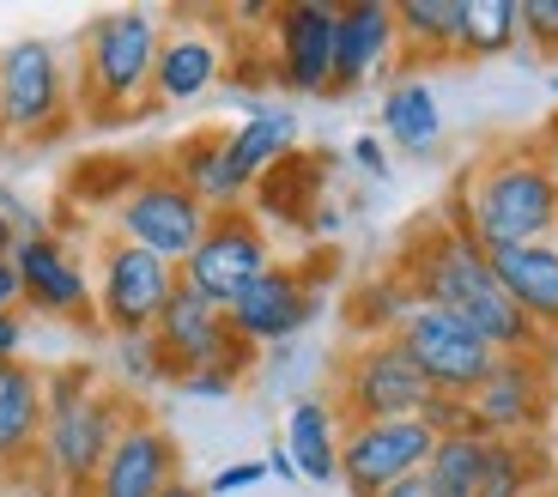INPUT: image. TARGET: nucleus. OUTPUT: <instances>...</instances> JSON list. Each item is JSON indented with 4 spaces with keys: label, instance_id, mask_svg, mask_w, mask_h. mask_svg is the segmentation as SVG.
<instances>
[{
    "label": "nucleus",
    "instance_id": "obj_1",
    "mask_svg": "<svg viewBox=\"0 0 558 497\" xmlns=\"http://www.w3.org/2000/svg\"><path fill=\"white\" fill-rule=\"evenodd\" d=\"M401 274H407V291H413L418 304L449 310L456 322H468L498 359H517V352H541L546 346L522 322V310L504 298L498 274H492V255L461 231V219L418 225V237L401 255Z\"/></svg>",
    "mask_w": 558,
    "mask_h": 497
},
{
    "label": "nucleus",
    "instance_id": "obj_2",
    "mask_svg": "<svg viewBox=\"0 0 558 497\" xmlns=\"http://www.w3.org/2000/svg\"><path fill=\"white\" fill-rule=\"evenodd\" d=\"M456 219L486 255L558 237V170L546 140H510L492 146L456 194Z\"/></svg>",
    "mask_w": 558,
    "mask_h": 497
},
{
    "label": "nucleus",
    "instance_id": "obj_3",
    "mask_svg": "<svg viewBox=\"0 0 558 497\" xmlns=\"http://www.w3.org/2000/svg\"><path fill=\"white\" fill-rule=\"evenodd\" d=\"M43 449L37 461L56 473V485L68 497H92L104 461H110L116 437L128 431L134 407L122 388H110L92 364H68L43 383Z\"/></svg>",
    "mask_w": 558,
    "mask_h": 497
},
{
    "label": "nucleus",
    "instance_id": "obj_4",
    "mask_svg": "<svg viewBox=\"0 0 558 497\" xmlns=\"http://www.w3.org/2000/svg\"><path fill=\"white\" fill-rule=\"evenodd\" d=\"M158 13L146 7H116L98 13L80 37V104L104 122L134 116L140 97L153 92V68H158Z\"/></svg>",
    "mask_w": 558,
    "mask_h": 497
},
{
    "label": "nucleus",
    "instance_id": "obj_5",
    "mask_svg": "<svg viewBox=\"0 0 558 497\" xmlns=\"http://www.w3.org/2000/svg\"><path fill=\"white\" fill-rule=\"evenodd\" d=\"M437 401V388L425 383L407 346L395 334L364 340L347 364H340V413L347 425H371V419H425V407Z\"/></svg>",
    "mask_w": 558,
    "mask_h": 497
},
{
    "label": "nucleus",
    "instance_id": "obj_6",
    "mask_svg": "<svg viewBox=\"0 0 558 497\" xmlns=\"http://www.w3.org/2000/svg\"><path fill=\"white\" fill-rule=\"evenodd\" d=\"M267 267H274V248H267L262 219H250V213L238 207V213H213L207 237H201L195 255L177 267V279L195 291V298H207L213 310H231Z\"/></svg>",
    "mask_w": 558,
    "mask_h": 497
},
{
    "label": "nucleus",
    "instance_id": "obj_7",
    "mask_svg": "<svg viewBox=\"0 0 558 497\" xmlns=\"http://www.w3.org/2000/svg\"><path fill=\"white\" fill-rule=\"evenodd\" d=\"M177 286H182L177 267L158 262L153 248L122 243V237L104 243V255H98V316L116 340L153 334L158 316H165V304L177 298Z\"/></svg>",
    "mask_w": 558,
    "mask_h": 497
},
{
    "label": "nucleus",
    "instance_id": "obj_8",
    "mask_svg": "<svg viewBox=\"0 0 558 497\" xmlns=\"http://www.w3.org/2000/svg\"><path fill=\"white\" fill-rule=\"evenodd\" d=\"M68 68L49 37H19L0 49V134L43 140L68 116Z\"/></svg>",
    "mask_w": 558,
    "mask_h": 497
},
{
    "label": "nucleus",
    "instance_id": "obj_9",
    "mask_svg": "<svg viewBox=\"0 0 558 497\" xmlns=\"http://www.w3.org/2000/svg\"><path fill=\"white\" fill-rule=\"evenodd\" d=\"M395 340H401L407 359L425 371V383H432L437 395H449V401H468V395L486 383V371L498 364V352H492L468 322H456L449 310H432V304L407 310Z\"/></svg>",
    "mask_w": 558,
    "mask_h": 497
},
{
    "label": "nucleus",
    "instance_id": "obj_10",
    "mask_svg": "<svg viewBox=\"0 0 558 497\" xmlns=\"http://www.w3.org/2000/svg\"><path fill=\"white\" fill-rule=\"evenodd\" d=\"M207 225H213V213L201 207L177 177H140L134 189L116 201V237L153 248L158 262H170V267H182L195 255Z\"/></svg>",
    "mask_w": 558,
    "mask_h": 497
},
{
    "label": "nucleus",
    "instance_id": "obj_11",
    "mask_svg": "<svg viewBox=\"0 0 558 497\" xmlns=\"http://www.w3.org/2000/svg\"><path fill=\"white\" fill-rule=\"evenodd\" d=\"M437 449V431L425 419H371V425H347L340 437V485L352 497H383L389 485L425 473Z\"/></svg>",
    "mask_w": 558,
    "mask_h": 497
},
{
    "label": "nucleus",
    "instance_id": "obj_12",
    "mask_svg": "<svg viewBox=\"0 0 558 497\" xmlns=\"http://www.w3.org/2000/svg\"><path fill=\"white\" fill-rule=\"evenodd\" d=\"M153 340H158V359H165L170 376H201V371L238 376L250 364V346L231 334V316L213 310L207 298H195L189 286H177V298L165 304Z\"/></svg>",
    "mask_w": 558,
    "mask_h": 497
},
{
    "label": "nucleus",
    "instance_id": "obj_13",
    "mask_svg": "<svg viewBox=\"0 0 558 497\" xmlns=\"http://www.w3.org/2000/svg\"><path fill=\"white\" fill-rule=\"evenodd\" d=\"M468 419L480 437H534L546 419V359L517 352L486 371V383L468 395Z\"/></svg>",
    "mask_w": 558,
    "mask_h": 497
},
{
    "label": "nucleus",
    "instance_id": "obj_14",
    "mask_svg": "<svg viewBox=\"0 0 558 497\" xmlns=\"http://www.w3.org/2000/svg\"><path fill=\"white\" fill-rule=\"evenodd\" d=\"M335 19L340 7H279L274 13V56H279V85L298 97H328L335 80Z\"/></svg>",
    "mask_w": 558,
    "mask_h": 497
},
{
    "label": "nucleus",
    "instance_id": "obj_15",
    "mask_svg": "<svg viewBox=\"0 0 558 497\" xmlns=\"http://www.w3.org/2000/svg\"><path fill=\"white\" fill-rule=\"evenodd\" d=\"M177 473H182L177 437H170L158 419L134 413L128 431L116 437V449H110V461H104L92 497H165L170 485H177Z\"/></svg>",
    "mask_w": 558,
    "mask_h": 497
},
{
    "label": "nucleus",
    "instance_id": "obj_16",
    "mask_svg": "<svg viewBox=\"0 0 558 497\" xmlns=\"http://www.w3.org/2000/svg\"><path fill=\"white\" fill-rule=\"evenodd\" d=\"M225 316H231V334H238L243 346H286V340H298V334L310 328L316 291L304 286V274H292V267L274 262L238 304L225 310Z\"/></svg>",
    "mask_w": 558,
    "mask_h": 497
},
{
    "label": "nucleus",
    "instance_id": "obj_17",
    "mask_svg": "<svg viewBox=\"0 0 558 497\" xmlns=\"http://www.w3.org/2000/svg\"><path fill=\"white\" fill-rule=\"evenodd\" d=\"M13 267L31 310H43V316H92V279L80 274V262L56 237L37 231L25 243H13Z\"/></svg>",
    "mask_w": 558,
    "mask_h": 497
},
{
    "label": "nucleus",
    "instance_id": "obj_18",
    "mask_svg": "<svg viewBox=\"0 0 558 497\" xmlns=\"http://www.w3.org/2000/svg\"><path fill=\"white\" fill-rule=\"evenodd\" d=\"M395 49H401V37H395V7H383V0H352V7H340V19H335V80H328V97L359 92V85L371 80Z\"/></svg>",
    "mask_w": 558,
    "mask_h": 497
},
{
    "label": "nucleus",
    "instance_id": "obj_19",
    "mask_svg": "<svg viewBox=\"0 0 558 497\" xmlns=\"http://www.w3.org/2000/svg\"><path fill=\"white\" fill-rule=\"evenodd\" d=\"M504 298L522 310L534 334H558V243H522V248H498L492 255Z\"/></svg>",
    "mask_w": 558,
    "mask_h": 497
},
{
    "label": "nucleus",
    "instance_id": "obj_20",
    "mask_svg": "<svg viewBox=\"0 0 558 497\" xmlns=\"http://www.w3.org/2000/svg\"><path fill=\"white\" fill-rule=\"evenodd\" d=\"M43 376L19 359H0V473H19L43 449Z\"/></svg>",
    "mask_w": 558,
    "mask_h": 497
},
{
    "label": "nucleus",
    "instance_id": "obj_21",
    "mask_svg": "<svg viewBox=\"0 0 558 497\" xmlns=\"http://www.w3.org/2000/svg\"><path fill=\"white\" fill-rule=\"evenodd\" d=\"M225 49L213 31H170L158 43V68H153V97L158 104H195L219 85Z\"/></svg>",
    "mask_w": 558,
    "mask_h": 497
},
{
    "label": "nucleus",
    "instance_id": "obj_22",
    "mask_svg": "<svg viewBox=\"0 0 558 497\" xmlns=\"http://www.w3.org/2000/svg\"><path fill=\"white\" fill-rule=\"evenodd\" d=\"M292 140H298V116L292 110H267V104H255V110L243 116V128L219 134V146H225V165H231L238 189L250 194L279 158L292 153Z\"/></svg>",
    "mask_w": 558,
    "mask_h": 497
},
{
    "label": "nucleus",
    "instance_id": "obj_23",
    "mask_svg": "<svg viewBox=\"0 0 558 497\" xmlns=\"http://www.w3.org/2000/svg\"><path fill=\"white\" fill-rule=\"evenodd\" d=\"M286 449H292L298 461V480L310 485H335L340 480V431H335V407L316 401V395H304V401H292V413H286Z\"/></svg>",
    "mask_w": 558,
    "mask_h": 497
},
{
    "label": "nucleus",
    "instance_id": "obj_24",
    "mask_svg": "<svg viewBox=\"0 0 558 497\" xmlns=\"http://www.w3.org/2000/svg\"><path fill=\"white\" fill-rule=\"evenodd\" d=\"M383 134L401 146V153L425 158L437 153V134H444V110H437V92L425 80H395L383 92Z\"/></svg>",
    "mask_w": 558,
    "mask_h": 497
},
{
    "label": "nucleus",
    "instance_id": "obj_25",
    "mask_svg": "<svg viewBox=\"0 0 558 497\" xmlns=\"http://www.w3.org/2000/svg\"><path fill=\"white\" fill-rule=\"evenodd\" d=\"M395 37L418 61H449L461 43V0H407V7H395Z\"/></svg>",
    "mask_w": 558,
    "mask_h": 497
},
{
    "label": "nucleus",
    "instance_id": "obj_26",
    "mask_svg": "<svg viewBox=\"0 0 558 497\" xmlns=\"http://www.w3.org/2000/svg\"><path fill=\"white\" fill-rule=\"evenodd\" d=\"M486 456H492V437L449 431V437H437L432 461H425V480L437 485V497H480L486 492Z\"/></svg>",
    "mask_w": 558,
    "mask_h": 497
},
{
    "label": "nucleus",
    "instance_id": "obj_27",
    "mask_svg": "<svg viewBox=\"0 0 558 497\" xmlns=\"http://www.w3.org/2000/svg\"><path fill=\"white\" fill-rule=\"evenodd\" d=\"M522 43V0H461V43L456 56L492 61Z\"/></svg>",
    "mask_w": 558,
    "mask_h": 497
},
{
    "label": "nucleus",
    "instance_id": "obj_28",
    "mask_svg": "<svg viewBox=\"0 0 558 497\" xmlns=\"http://www.w3.org/2000/svg\"><path fill=\"white\" fill-rule=\"evenodd\" d=\"M541 449L534 437H492L486 456V492L480 497H541Z\"/></svg>",
    "mask_w": 558,
    "mask_h": 497
},
{
    "label": "nucleus",
    "instance_id": "obj_29",
    "mask_svg": "<svg viewBox=\"0 0 558 497\" xmlns=\"http://www.w3.org/2000/svg\"><path fill=\"white\" fill-rule=\"evenodd\" d=\"M116 371H122V383H134V388H153V383H165V359H158V340L153 334H134V340H116Z\"/></svg>",
    "mask_w": 558,
    "mask_h": 497
},
{
    "label": "nucleus",
    "instance_id": "obj_30",
    "mask_svg": "<svg viewBox=\"0 0 558 497\" xmlns=\"http://www.w3.org/2000/svg\"><path fill=\"white\" fill-rule=\"evenodd\" d=\"M522 37H534L546 56H558V0H522Z\"/></svg>",
    "mask_w": 558,
    "mask_h": 497
},
{
    "label": "nucleus",
    "instance_id": "obj_31",
    "mask_svg": "<svg viewBox=\"0 0 558 497\" xmlns=\"http://www.w3.org/2000/svg\"><path fill=\"white\" fill-rule=\"evenodd\" d=\"M267 480V461H231L207 480V497H231V492H250V485Z\"/></svg>",
    "mask_w": 558,
    "mask_h": 497
},
{
    "label": "nucleus",
    "instance_id": "obj_32",
    "mask_svg": "<svg viewBox=\"0 0 558 497\" xmlns=\"http://www.w3.org/2000/svg\"><path fill=\"white\" fill-rule=\"evenodd\" d=\"M238 388V376H225V371H201V376H182V395H195V401H225Z\"/></svg>",
    "mask_w": 558,
    "mask_h": 497
},
{
    "label": "nucleus",
    "instance_id": "obj_33",
    "mask_svg": "<svg viewBox=\"0 0 558 497\" xmlns=\"http://www.w3.org/2000/svg\"><path fill=\"white\" fill-rule=\"evenodd\" d=\"M352 165H359L364 177H389V153H383L377 140H359V146H352Z\"/></svg>",
    "mask_w": 558,
    "mask_h": 497
},
{
    "label": "nucleus",
    "instance_id": "obj_34",
    "mask_svg": "<svg viewBox=\"0 0 558 497\" xmlns=\"http://www.w3.org/2000/svg\"><path fill=\"white\" fill-rule=\"evenodd\" d=\"M19 298H25V291H19V267H13V262H0V316H13Z\"/></svg>",
    "mask_w": 558,
    "mask_h": 497
},
{
    "label": "nucleus",
    "instance_id": "obj_35",
    "mask_svg": "<svg viewBox=\"0 0 558 497\" xmlns=\"http://www.w3.org/2000/svg\"><path fill=\"white\" fill-rule=\"evenodd\" d=\"M267 480H298V461H292V449H286V443H274V449H267Z\"/></svg>",
    "mask_w": 558,
    "mask_h": 497
},
{
    "label": "nucleus",
    "instance_id": "obj_36",
    "mask_svg": "<svg viewBox=\"0 0 558 497\" xmlns=\"http://www.w3.org/2000/svg\"><path fill=\"white\" fill-rule=\"evenodd\" d=\"M19 346H25V322L0 316V359H19Z\"/></svg>",
    "mask_w": 558,
    "mask_h": 497
},
{
    "label": "nucleus",
    "instance_id": "obj_37",
    "mask_svg": "<svg viewBox=\"0 0 558 497\" xmlns=\"http://www.w3.org/2000/svg\"><path fill=\"white\" fill-rule=\"evenodd\" d=\"M383 497H437V485L425 480V473H413V480H401V485H389Z\"/></svg>",
    "mask_w": 558,
    "mask_h": 497
},
{
    "label": "nucleus",
    "instance_id": "obj_38",
    "mask_svg": "<svg viewBox=\"0 0 558 497\" xmlns=\"http://www.w3.org/2000/svg\"><path fill=\"white\" fill-rule=\"evenodd\" d=\"M13 213H7V207H0V262H13Z\"/></svg>",
    "mask_w": 558,
    "mask_h": 497
},
{
    "label": "nucleus",
    "instance_id": "obj_39",
    "mask_svg": "<svg viewBox=\"0 0 558 497\" xmlns=\"http://www.w3.org/2000/svg\"><path fill=\"white\" fill-rule=\"evenodd\" d=\"M165 497H207V485H189V480H177Z\"/></svg>",
    "mask_w": 558,
    "mask_h": 497
},
{
    "label": "nucleus",
    "instance_id": "obj_40",
    "mask_svg": "<svg viewBox=\"0 0 558 497\" xmlns=\"http://www.w3.org/2000/svg\"><path fill=\"white\" fill-rule=\"evenodd\" d=\"M546 153H553V170H558V122L546 128Z\"/></svg>",
    "mask_w": 558,
    "mask_h": 497
},
{
    "label": "nucleus",
    "instance_id": "obj_41",
    "mask_svg": "<svg viewBox=\"0 0 558 497\" xmlns=\"http://www.w3.org/2000/svg\"><path fill=\"white\" fill-rule=\"evenodd\" d=\"M553 97H558V73H553Z\"/></svg>",
    "mask_w": 558,
    "mask_h": 497
},
{
    "label": "nucleus",
    "instance_id": "obj_42",
    "mask_svg": "<svg viewBox=\"0 0 558 497\" xmlns=\"http://www.w3.org/2000/svg\"><path fill=\"white\" fill-rule=\"evenodd\" d=\"M553 243H558V237H553Z\"/></svg>",
    "mask_w": 558,
    "mask_h": 497
}]
</instances>
